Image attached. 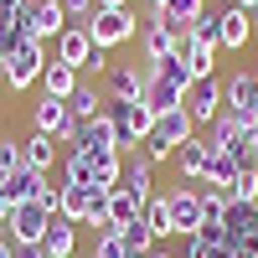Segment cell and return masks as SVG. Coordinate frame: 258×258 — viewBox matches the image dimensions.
<instances>
[{
    "label": "cell",
    "instance_id": "6da1fadb",
    "mask_svg": "<svg viewBox=\"0 0 258 258\" xmlns=\"http://www.w3.org/2000/svg\"><path fill=\"white\" fill-rule=\"evenodd\" d=\"M186 140H197L191 114H186V109H165V114H155V129H150V140H145L140 150H145L155 165H165V160H176V150H181Z\"/></svg>",
    "mask_w": 258,
    "mask_h": 258
},
{
    "label": "cell",
    "instance_id": "7a4b0ae2",
    "mask_svg": "<svg viewBox=\"0 0 258 258\" xmlns=\"http://www.w3.org/2000/svg\"><path fill=\"white\" fill-rule=\"evenodd\" d=\"M103 119H109L114 145H119V150L145 145V140H150V129H155V109H150L145 98H140V103H119V98H109V103H103Z\"/></svg>",
    "mask_w": 258,
    "mask_h": 258
},
{
    "label": "cell",
    "instance_id": "3957f363",
    "mask_svg": "<svg viewBox=\"0 0 258 258\" xmlns=\"http://www.w3.org/2000/svg\"><path fill=\"white\" fill-rule=\"evenodd\" d=\"M41 68H47V52H41L36 36H21L16 47L6 52V62H0V78H6L11 93H26L31 83H41Z\"/></svg>",
    "mask_w": 258,
    "mask_h": 258
},
{
    "label": "cell",
    "instance_id": "277c9868",
    "mask_svg": "<svg viewBox=\"0 0 258 258\" xmlns=\"http://www.w3.org/2000/svg\"><path fill=\"white\" fill-rule=\"evenodd\" d=\"M52 217H57V212H47L41 202H21V207L11 212V222L0 227V232H6V238H11V248H36L41 238H47Z\"/></svg>",
    "mask_w": 258,
    "mask_h": 258
},
{
    "label": "cell",
    "instance_id": "5b68a950",
    "mask_svg": "<svg viewBox=\"0 0 258 258\" xmlns=\"http://www.w3.org/2000/svg\"><path fill=\"white\" fill-rule=\"evenodd\" d=\"M88 36H93V47H124V41H135L140 36V21H135V11H93L88 16Z\"/></svg>",
    "mask_w": 258,
    "mask_h": 258
},
{
    "label": "cell",
    "instance_id": "8992f818",
    "mask_svg": "<svg viewBox=\"0 0 258 258\" xmlns=\"http://www.w3.org/2000/svg\"><path fill=\"white\" fill-rule=\"evenodd\" d=\"M165 207H170V227H176V238L186 243V238H197L202 232V191L197 186H170L165 191Z\"/></svg>",
    "mask_w": 258,
    "mask_h": 258
},
{
    "label": "cell",
    "instance_id": "52a82bcc",
    "mask_svg": "<svg viewBox=\"0 0 258 258\" xmlns=\"http://www.w3.org/2000/svg\"><path fill=\"white\" fill-rule=\"evenodd\" d=\"M181 109L191 114V124H197V129H202V124L212 129V119L222 114V83H217V78H197V83H191V88H186Z\"/></svg>",
    "mask_w": 258,
    "mask_h": 258
},
{
    "label": "cell",
    "instance_id": "ba28073f",
    "mask_svg": "<svg viewBox=\"0 0 258 258\" xmlns=\"http://www.w3.org/2000/svg\"><path fill=\"white\" fill-rule=\"evenodd\" d=\"M68 150H88L93 160H119V145H114V129H109V119H83L78 129H73V140H68Z\"/></svg>",
    "mask_w": 258,
    "mask_h": 258
},
{
    "label": "cell",
    "instance_id": "9c48e42d",
    "mask_svg": "<svg viewBox=\"0 0 258 258\" xmlns=\"http://www.w3.org/2000/svg\"><path fill=\"white\" fill-rule=\"evenodd\" d=\"M222 109L248 119V124H258V73H232L222 83Z\"/></svg>",
    "mask_w": 258,
    "mask_h": 258
},
{
    "label": "cell",
    "instance_id": "30bf717a",
    "mask_svg": "<svg viewBox=\"0 0 258 258\" xmlns=\"http://www.w3.org/2000/svg\"><path fill=\"white\" fill-rule=\"evenodd\" d=\"M119 155H124L119 186H124V191H135L140 202H150V197H155V160H150L140 145H135V150H119Z\"/></svg>",
    "mask_w": 258,
    "mask_h": 258
},
{
    "label": "cell",
    "instance_id": "8fae6325",
    "mask_svg": "<svg viewBox=\"0 0 258 258\" xmlns=\"http://www.w3.org/2000/svg\"><path fill=\"white\" fill-rule=\"evenodd\" d=\"M31 124L41 129V135H52L57 145H68L73 129H78V119L68 114V98H47V93H41V103L31 109Z\"/></svg>",
    "mask_w": 258,
    "mask_h": 258
},
{
    "label": "cell",
    "instance_id": "7c38bea8",
    "mask_svg": "<svg viewBox=\"0 0 258 258\" xmlns=\"http://www.w3.org/2000/svg\"><path fill=\"white\" fill-rule=\"evenodd\" d=\"M186 36H176L165 26V16H150L145 21V31H140V47H145V57L150 62H165V57H176V47H181Z\"/></svg>",
    "mask_w": 258,
    "mask_h": 258
},
{
    "label": "cell",
    "instance_id": "4fadbf2b",
    "mask_svg": "<svg viewBox=\"0 0 258 258\" xmlns=\"http://www.w3.org/2000/svg\"><path fill=\"white\" fill-rule=\"evenodd\" d=\"M68 26L73 21H68V11H62V0H31V36L36 41H57Z\"/></svg>",
    "mask_w": 258,
    "mask_h": 258
},
{
    "label": "cell",
    "instance_id": "5bb4252c",
    "mask_svg": "<svg viewBox=\"0 0 258 258\" xmlns=\"http://www.w3.org/2000/svg\"><path fill=\"white\" fill-rule=\"evenodd\" d=\"M21 165H26V170H41V176H52V165H57V140L41 135V129H31V135L21 140Z\"/></svg>",
    "mask_w": 258,
    "mask_h": 258
},
{
    "label": "cell",
    "instance_id": "9a60e30c",
    "mask_svg": "<svg viewBox=\"0 0 258 258\" xmlns=\"http://www.w3.org/2000/svg\"><path fill=\"white\" fill-rule=\"evenodd\" d=\"M52 47H57V62H68V68L83 78V62H88V52H93V36H88V26H68V31H62V36L52 41Z\"/></svg>",
    "mask_w": 258,
    "mask_h": 258
},
{
    "label": "cell",
    "instance_id": "2e32d148",
    "mask_svg": "<svg viewBox=\"0 0 258 258\" xmlns=\"http://www.w3.org/2000/svg\"><path fill=\"white\" fill-rule=\"evenodd\" d=\"M253 41V21L243 6H222V52H243Z\"/></svg>",
    "mask_w": 258,
    "mask_h": 258
},
{
    "label": "cell",
    "instance_id": "e0dca14e",
    "mask_svg": "<svg viewBox=\"0 0 258 258\" xmlns=\"http://www.w3.org/2000/svg\"><path fill=\"white\" fill-rule=\"evenodd\" d=\"M207 160H212V145H207V135L186 140V145L176 150V170H181L186 181H207Z\"/></svg>",
    "mask_w": 258,
    "mask_h": 258
},
{
    "label": "cell",
    "instance_id": "ac0fdd59",
    "mask_svg": "<svg viewBox=\"0 0 258 258\" xmlns=\"http://www.w3.org/2000/svg\"><path fill=\"white\" fill-rule=\"evenodd\" d=\"M73 248H78V227L68 217H52V227H47V238L36 243V253L41 258H73Z\"/></svg>",
    "mask_w": 258,
    "mask_h": 258
},
{
    "label": "cell",
    "instance_id": "d6986e66",
    "mask_svg": "<svg viewBox=\"0 0 258 258\" xmlns=\"http://www.w3.org/2000/svg\"><path fill=\"white\" fill-rule=\"evenodd\" d=\"M145 83H150V73H140V68H109V98L140 103L145 98Z\"/></svg>",
    "mask_w": 258,
    "mask_h": 258
},
{
    "label": "cell",
    "instance_id": "ffe728a7",
    "mask_svg": "<svg viewBox=\"0 0 258 258\" xmlns=\"http://www.w3.org/2000/svg\"><path fill=\"white\" fill-rule=\"evenodd\" d=\"M140 217H145V202L135 197V191L114 186V191H109V232H119V227H129V222H140Z\"/></svg>",
    "mask_w": 258,
    "mask_h": 258
},
{
    "label": "cell",
    "instance_id": "44dd1931",
    "mask_svg": "<svg viewBox=\"0 0 258 258\" xmlns=\"http://www.w3.org/2000/svg\"><path fill=\"white\" fill-rule=\"evenodd\" d=\"M88 212H93V191L62 181V207H57V217H68L73 227H88Z\"/></svg>",
    "mask_w": 258,
    "mask_h": 258
},
{
    "label": "cell",
    "instance_id": "7402d4cb",
    "mask_svg": "<svg viewBox=\"0 0 258 258\" xmlns=\"http://www.w3.org/2000/svg\"><path fill=\"white\" fill-rule=\"evenodd\" d=\"M181 57H186V68H191V78H217V52L222 47H207V41H181V47H176Z\"/></svg>",
    "mask_w": 258,
    "mask_h": 258
},
{
    "label": "cell",
    "instance_id": "603a6c76",
    "mask_svg": "<svg viewBox=\"0 0 258 258\" xmlns=\"http://www.w3.org/2000/svg\"><path fill=\"white\" fill-rule=\"evenodd\" d=\"M202 11H207V0H165V6H160V11H150V16H165V26L176 31V36H186V31H191V21H197Z\"/></svg>",
    "mask_w": 258,
    "mask_h": 258
},
{
    "label": "cell",
    "instance_id": "cb8c5ba5",
    "mask_svg": "<svg viewBox=\"0 0 258 258\" xmlns=\"http://www.w3.org/2000/svg\"><path fill=\"white\" fill-rule=\"evenodd\" d=\"M150 78H155V83H165V88H176L181 98H186V88H191V83H197L181 52H176V57H165V62H150Z\"/></svg>",
    "mask_w": 258,
    "mask_h": 258
},
{
    "label": "cell",
    "instance_id": "d4e9b609",
    "mask_svg": "<svg viewBox=\"0 0 258 258\" xmlns=\"http://www.w3.org/2000/svg\"><path fill=\"white\" fill-rule=\"evenodd\" d=\"M73 88H78V73L68 62H47L41 68V93L47 98H73Z\"/></svg>",
    "mask_w": 258,
    "mask_h": 258
},
{
    "label": "cell",
    "instance_id": "484cf974",
    "mask_svg": "<svg viewBox=\"0 0 258 258\" xmlns=\"http://www.w3.org/2000/svg\"><path fill=\"white\" fill-rule=\"evenodd\" d=\"M41 186H47V176H41V170H26V165H21V170H16V176L0 186V191H6V197L21 207V202H36V191H41Z\"/></svg>",
    "mask_w": 258,
    "mask_h": 258
},
{
    "label": "cell",
    "instance_id": "4316f807",
    "mask_svg": "<svg viewBox=\"0 0 258 258\" xmlns=\"http://www.w3.org/2000/svg\"><path fill=\"white\" fill-rule=\"evenodd\" d=\"M68 114L83 124V119H98L103 114V98H98V88H88V83H78L73 88V98H68Z\"/></svg>",
    "mask_w": 258,
    "mask_h": 258
},
{
    "label": "cell",
    "instance_id": "83f0119b",
    "mask_svg": "<svg viewBox=\"0 0 258 258\" xmlns=\"http://www.w3.org/2000/svg\"><path fill=\"white\" fill-rule=\"evenodd\" d=\"M191 41H207V47H222V11H202L197 21H191V31H186Z\"/></svg>",
    "mask_w": 258,
    "mask_h": 258
},
{
    "label": "cell",
    "instance_id": "f1b7e54d",
    "mask_svg": "<svg viewBox=\"0 0 258 258\" xmlns=\"http://www.w3.org/2000/svg\"><path fill=\"white\" fill-rule=\"evenodd\" d=\"M145 227L155 232V243L176 238V227H170V207H165V197H150V202H145Z\"/></svg>",
    "mask_w": 258,
    "mask_h": 258
},
{
    "label": "cell",
    "instance_id": "f546056e",
    "mask_svg": "<svg viewBox=\"0 0 258 258\" xmlns=\"http://www.w3.org/2000/svg\"><path fill=\"white\" fill-rule=\"evenodd\" d=\"M232 176H238V160H232L227 150H212V160H207V186H232Z\"/></svg>",
    "mask_w": 258,
    "mask_h": 258
},
{
    "label": "cell",
    "instance_id": "4dcf8cb0",
    "mask_svg": "<svg viewBox=\"0 0 258 258\" xmlns=\"http://www.w3.org/2000/svg\"><path fill=\"white\" fill-rule=\"evenodd\" d=\"M232 202L258 207V165H243L238 176H232Z\"/></svg>",
    "mask_w": 258,
    "mask_h": 258
},
{
    "label": "cell",
    "instance_id": "1f68e13d",
    "mask_svg": "<svg viewBox=\"0 0 258 258\" xmlns=\"http://www.w3.org/2000/svg\"><path fill=\"white\" fill-rule=\"evenodd\" d=\"M145 103H150V109H155V114H165V109H181V93L150 78V83H145Z\"/></svg>",
    "mask_w": 258,
    "mask_h": 258
},
{
    "label": "cell",
    "instance_id": "d6a6232c",
    "mask_svg": "<svg viewBox=\"0 0 258 258\" xmlns=\"http://www.w3.org/2000/svg\"><path fill=\"white\" fill-rule=\"evenodd\" d=\"M119 238H124L129 253H150V248H155V232L145 227V217H140V222H129V227H119Z\"/></svg>",
    "mask_w": 258,
    "mask_h": 258
},
{
    "label": "cell",
    "instance_id": "836d02e7",
    "mask_svg": "<svg viewBox=\"0 0 258 258\" xmlns=\"http://www.w3.org/2000/svg\"><path fill=\"white\" fill-rule=\"evenodd\" d=\"M16 170H21V145L0 135V186H6V181L16 176Z\"/></svg>",
    "mask_w": 258,
    "mask_h": 258
},
{
    "label": "cell",
    "instance_id": "e575fe53",
    "mask_svg": "<svg viewBox=\"0 0 258 258\" xmlns=\"http://www.w3.org/2000/svg\"><path fill=\"white\" fill-rule=\"evenodd\" d=\"M93 258H129V248H124V238H119V232H98Z\"/></svg>",
    "mask_w": 258,
    "mask_h": 258
},
{
    "label": "cell",
    "instance_id": "d590c367",
    "mask_svg": "<svg viewBox=\"0 0 258 258\" xmlns=\"http://www.w3.org/2000/svg\"><path fill=\"white\" fill-rule=\"evenodd\" d=\"M62 11H68L73 26H88V16L98 11V0H62Z\"/></svg>",
    "mask_w": 258,
    "mask_h": 258
},
{
    "label": "cell",
    "instance_id": "8d00e7d4",
    "mask_svg": "<svg viewBox=\"0 0 258 258\" xmlns=\"http://www.w3.org/2000/svg\"><path fill=\"white\" fill-rule=\"evenodd\" d=\"M109 68H114V62H109V47H93L88 62H83V73H93V78H98V73H109Z\"/></svg>",
    "mask_w": 258,
    "mask_h": 258
},
{
    "label": "cell",
    "instance_id": "74e56055",
    "mask_svg": "<svg viewBox=\"0 0 258 258\" xmlns=\"http://www.w3.org/2000/svg\"><path fill=\"white\" fill-rule=\"evenodd\" d=\"M129 0H98V11H124Z\"/></svg>",
    "mask_w": 258,
    "mask_h": 258
},
{
    "label": "cell",
    "instance_id": "f35d334b",
    "mask_svg": "<svg viewBox=\"0 0 258 258\" xmlns=\"http://www.w3.org/2000/svg\"><path fill=\"white\" fill-rule=\"evenodd\" d=\"M0 258H16V248H11V238L0 232Z\"/></svg>",
    "mask_w": 258,
    "mask_h": 258
},
{
    "label": "cell",
    "instance_id": "ab89813d",
    "mask_svg": "<svg viewBox=\"0 0 258 258\" xmlns=\"http://www.w3.org/2000/svg\"><path fill=\"white\" fill-rule=\"evenodd\" d=\"M145 258H176V253H165V248H160V243H155V248H150V253H145Z\"/></svg>",
    "mask_w": 258,
    "mask_h": 258
},
{
    "label": "cell",
    "instance_id": "60d3db41",
    "mask_svg": "<svg viewBox=\"0 0 258 258\" xmlns=\"http://www.w3.org/2000/svg\"><path fill=\"white\" fill-rule=\"evenodd\" d=\"M160 6H165V0H150V11H160Z\"/></svg>",
    "mask_w": 258,
    "mask_h": 258
},
{
    "label": "cell",
    "instance_id": "b9f144b4",
    "mask_svg": "<svg viewBox=\"0 0 258 258\" xmlns=\"http://www.w3.org/2000/svg\"><path fill=\"white\" fill-rule=\"evenodd\" d=\"M222 6H243V0H222Z\"/></svg>",
    "mask_w": 258,
    "mask_h": 258
}]
</instances>
